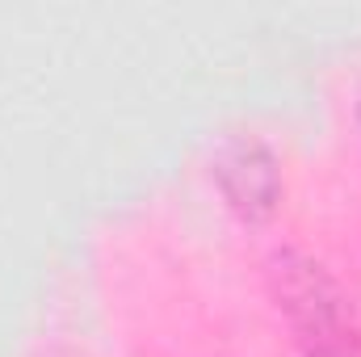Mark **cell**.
<instances>
[{
    "mask_svg": "<svg viewBox=\"0 0 361 357\" xmlns=\"http://www.w3.org/2000/svg\"><path fill=\"white\" fill-rule=\"evenodd\" d=\"M269 273L302 357H361L349 303H345L341 286L324 273V265L286 248L273 257Z\"/></svg>",
    "mask_w": 361,
    "mask_h": 357,
    "instance_id": "obj_1",
    "label": "cell"
},
{
    "mask_svg": "<svg viewBox=\"0 0 361 357\" xmlns=\"http://www.w3.org/2000/svg\"><path fill=\"white\" fill-rule=\"evenodd\" d=\"M219 189L227 198V206L235 214H244L248 223H261L277 210V198H281V173H277V160L265 143L257 139H244L235 147H227L219 156Z\"/></svg>",
    "mask_w": 361,
    "mask_h": 357,
    "instance_id": "obj_2",
    "label": "cell"
}]
</instances>
